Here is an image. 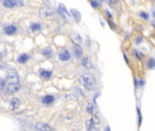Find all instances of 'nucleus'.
<instances>
[{
	"label": "nucleus",
	"instance_id": "nucleus-1",
	"mask_svg": "<svg viewBox=\"0 0 155 131\" xmlns=\"http://www.w3.org/2000/svg\"><path fill=\"white\" fill-rule=\"evenodd\" d=\"M81 84L89 90H93L96 86V78L90 74H85L79 77Z\"/></svg>",
	"mask_w": 155,
	"mask_h": 131
},
{
	"label": "nucleus",
	"instance_id": "nucleus-2",
	"mask_svg": "<svg viewBox=\"0 0 155 131\" xmlns=\"http://www.w3.org/2000/svg\"><path fill=\"white\" fill-rule=\"evenodd\" d=\"M7 82L8 84H18L19 76L16 69H9L7 73Z\"/></svg>",
	"mask_w": 155,
	"mask_h": 131
},
{
	"label": "nucleus",
	"instance_id": "nucleus-3",
	"mask_svg": "<svg viewBox=\"0 0 155 131\" xmlns=\"http://www.w3.org/2000/svg\"><path fill=\"white\" fill-rule=\"evenodd\" d=\"M58 57L61 61H68L69 59L71 58V54L69 53V51L67 49H62L60 53H58Z\"/></svg>",
	"mask_w": 155,
	"mask_h": 131
},
{
	"label": "nucleus",
	"instance_id": "nucleus-4",
	"mask_svg": "<svg viewBox=\"0 0 155 131\" xmlns=\"http://www.w3.org/2000/svg\"><path fill=\"white\" fill-rule=\"evenodd\" d=\"M4 31H5V33H6L7 35L12 36V35H15L16 33H17L18 28L16 27L15 25L10 24V25H7L6 27L4 28Z\"/></svg>",
	"mask_w": 155,
	"mask_h": 131
},
{
	"label": "nucleus",
	"instance_id": "nucleus-5",
	"mask_svg": "<svg viewBox=\"0 0 155 131\" xmlns=\"http://www.w3.org/2000/svg\"><path fill=\"white\" fill-rule=\"evenodd\" d=\"M53 11L49 7H41L39 9V15L41 17H49L53 15Z\"/></svg>",
	"mask_w": 155,
	"mask_h": 131
},
{
	"label": "nucleus",
	"instance_id": "nucleus-6",
	"mask_svg": "<svg viewBox=\"0 0 155 131\" xmlns=\"http://www.w3.org/2000/svg\"><path fill=\"white\" fill-rule=\"evenodd\" d=\"M36 128L39 130V131H53V128L50 127L49 124H46V123H37L36 125Z\"/></svg>",
	"mask_w": 155,
	"mask_h": 131
},
{
	"label": "nucleus",
	"instance_id": "nucleus-7",
	"mask_svg": "<svg viewBox=\"0 0 155 131\" xmlns=\"http://www.w3.org/2000/svg\"><path fill=\"white\" fill-rule=\"evenodd\" d=\"M81 66L87 69H89L92 67V61L88 56H84L81 58Z\"/></svg>",
	"mask_w": 155,
	"mask_h": 131
},
{
	"label": "nucleus",
	"instance_id": "nucleus-8",
	"mask_svg": "<svg viewBox=\"0 0 155 131\" xmlns=\"http://www.w3.org/2000/svg\"><path fill=\"white\" fill-rule=\"evenodd\" d=\"M7 92L9 94H14L19 89V84H7L6 87Z\"/></svg>",
	"mask_w": 155,
	"mask_h": 131
},
{
	"label": "nucleus",
	"instance_id": "nucleus-9",
	"mask_svg": "<svg viewBox=\"0 0 155 131\" xmlns=\"http://www.w3.org/2000/svg\"><path fill=\"white\" fill-rule=\"evenodd\" d=\"M70 38H71L72 42L75 45H79V46H81V44L82 43V38L79 33H72L70 35Z\"/></svg>",
	"mask_w": 155,
	"mask_h": 131
},
{
	"label": "nucleus",
	"instance_id": "nucleus-10",
	"mask_svg": "<svg viewBox=\"0 0 155 131\" xmlns=\"http://www.w3.org/2000/svg\"><path fill=\"white\" fill-rule=\"evenodd\" d=\"M39 75L41 76L42 78H44V79H49L52 76V72L51 71H49V70H45V69H41L39 71Z\"/></svg>",
	"mask_w": 155,
	"mask_h": 131
},
{
	"label": "nucleus",
	"instance_id": "nucleus-11",
	"mask_svg": "<svg viewBox=\"0 0 155 131\" xmlns=\"http://www.w3.org/2000/svg\"><path fill=\"white\" fill-rule=\"evenodd\" d=\"M70 12H71V15H72V17H74V19L79 23V21H81V14L79 13V11L77 9H71Z\"/></svg>",
	"mask_w": 155,
	"mask_h": 131
},
{
	"label": "nucleus",
	"instance_id": "nucleus-12",
	"mask_svg": "<svg viewBox=\"0 0 155 131\" xmlns=\"http://www.w3.org/2000/svg\"><path fill=\"white\" fill-rule=\"evenodd\" d=\"M74 54L77 57H81L83 54V50L81 48V46L79 45H75L74 46Z\"/></svg>",
	"mask_w": 155,
	"mask_h": 131
},
{
	"label": "nucleus",
	"instance_id": "nucleus-13",
	"mask_svg": "<svg viewBox=\"0 0 155 131\" xmlns=\"http://www.w3.org/2000/svg\"><path fill=\"white\" fill-rule=\"evenodd\" d=\"M2 4L5 7L7 8H13L16 7L14 0H2Z\"/></svg>",
	"mask_w": 155,
	"mask_h": 131
},
{
	"label": "nucleus",
	"instance_id": "nucleus-14",
	"mask_svg": "<svg viewBox=\"0 0 155 131\" xmlns=\"http://www.w3.org/2000/svg\"><path fill=\"white\" fill-rule=\"evenodd\" d=\"M53 101H54V97L51 96V95H47L43 97V99H42V102L46 105H49Z\"/></svg>",
	"mask_w": 155,
	"mask_h": 131
},
{
	"label": "nucleus",
	"instance_id": "nucleus-15",
	"mask_svg": "<svg viewBox=\"0 0 155 131\" xmlns=\"http://www.w3.org/2000/svg\"><path fill=\"white\" fill-rule=\"evenodd\" d=\"M10 104H11L12 108L14 109H17L19 106H20V100L18 97H13L10 101Z\"/></svg>",
	"mask_w": 155,
	"mask_h": 131
},
{
	"label": "nucleus",
	"instance_id": "nucleus-16",
	"mask_svg": "<svg viewBox=\"0 0 155 131\" xmlns=\"http://www.w3.org/2000/svg\"><path fill=\"white\" fill-rule=\"evenodd\" d=\"M28 58H29V56H28V55L22 54V55H20V56H18V61L20 63V64H24V63H26V61L28 60Z\"/></svg>",
	"mask_w": 155,
	"mask_h": 131
},
{
	"label": "nucleus",
	"instance_id": "nucleus-17",
	"mask_svg": "<svg viewBox=\"0 0 155 131\" xmlns=\"http://www.w3.org/2000/svg\"><path fill=\"white\" fill-rule=\"evenodd\" d=\"M87 111L89 114H91L92 116H94V115L96 114V112H97V109H96V107L93 106L92 104H89L88 107H87Z\"/></svg>",
	"mask_w": 155,
	"mask_h": 131
},
{
	"label": "nucleus",
	"instance_id": "nucleus-18",
	"mask_svg": "<svg viewBox=\"0 0 155 131\" xmlns=\"http://www.w3.org/2000/svg\"><path fill=\"white\" fill-rule=\"evenodd\" d=\"M30 29L32 31H39L41 29V25L39 23H32L30 25Z\"/></svg>",
	"mask_w": 155,
	"mask_h": 131
},
{
	"label": "nucleus",
	"instance_id": "nucleus-19",
	"mask_svg": "<svg viewBox=\"0 0 155 131\" xmlns=\"http://www.w3.org/2000/svg\"><path fill=\"white\" fill-rule=\"evenodd\" d=\"M147 66L150 69H152L155 67V59L151 57V58H149L148 61H147Z\"/></svg>",
	"mask_w": 155,
	"mask_h": 131
},
{
	"label": "nucleus",
	"instance_id": "nucleus-20",
	"mask_svg": "<svg viewBox=\"0 0 155 131\" xmlns=\"http://www.w3.org/2000/svg\"><path fill=\"white\" fill-rule=\"evenodd\" d=\"M41 52H42V54H43V55H44L45 56H47V57H50V56H52V50H51L49 48H44Z\"/></svg>",
	"mask_w": 155,
	"mask_h": 131
},
{
	"label": "nucleus",
	"instance_id": "nucleus-21",
	"mask_svg": "<svg viewBox=\"0 0 155 131\" xmlns=\"http://www.w3.org/2000/svg\"><path fill=\"white\" fill-rule=\"evenodd\" d=\"M58 10H60L61 13L65 14V15H69V14H68V10H67V8H66V7L64 6L63 4H60V5H58Z\"/></svg>",
	"mask_w": 155,
	"mask_h": 131
},
{
	"label": "nucleus",
	"instance_id": "nucleus-22",
	"mask_svg": "<svg viewBox=\"0 0 155 131\" xmlns=\"http://www.w3.org/2000/svg\"><path fill=\"white\" fill-rule=\"evenodd\" d=\"M14 3H15V6L18 7H23V5H24L23 0H14Z\"/></svg>",
	"mask_w": 155,
	"mask_h": 131
},
{
	"label": "nucleus",
	"instance_id": "nucleus-23",
	"mask_svg": "<svg viewBox=\"0 0 155 131\" xmlns=\"http://www.w3.org/2000/svg\"><path fill=\"white\" fill-rule=\"evenodd\" d=\"M140 17H141L143 19H145V20H148L149 19V14L148 13H145V12H141L140 13Z\"/></svg>",
	"mask_w": 155,
	"mask_h": 131
},
{
	"label": "nucleus",
	"instance_id": "nucleus-24",
	"mask_svg": "<svg viewBox=\"0 0 155 131\" xmlns=\"http://www.w3.org/2000/svg\"><path fill=\"white\" fill-rule=\"evenodd\" d=\"M90 3H91V6L94 7V8H98L99 7V5L98 2H96V0H90Z\"/></svg>",
	"mask_w": 155,
	"mask_h": 131
},
{
	"label": "nucleus",
	"instance_id": "nucleus-25",
	"mask_svg": "<svg viewBox=\"0 0 155 131\" xmlns=\"http://www.w3.org/2000/svg\"><path fill=\"white\" fill-rule=\"evenodd\" d=\"M6 85H7V80H5V79H0V88L6 87Z\"/></svg>",
	"mask_w": 155,
	"mask_h": 131
},
{
	"label": "nucleus",
	"instance_id": "nucleus-26",
	"mask_svg": "<svg viewBox=\"0 0 155 131\" xmlns=\"http://www.w3.org/2000/svg\"><path fill=\"white\" fill-rule=\"evenodd\" d=\"M108 22H109V25H110V27L112 28V29H116V25L113 23V21L112 20H110V18H109V20H108Z\"/></svg>",
	"mask_w": 155,
	"mask_h": 131
},
{
	"label": "nucleus",
	"instance_id": "nucleus-27",
	"mask_svg": "<svg viewBox=\"0 0 155 131\" xmlns=\"http://www.w3.org/2000/svg\"><path fill=\"white\" fill-rule=\"evenodd\" d=\"M109 1H110V4H115V3H117V1H118V0H109Z\"/></svg>",
	"mask_w": 155,
	"mask_h": 131
},
{
	"label": "nucleus",
	"instance_id": "nucleus-28",
	"mask_svg": "<svg viewBox=\"0 0 155 131\" xmlns=\"http://www.w3.org/2000/svg\"><path fill=\"white\" fill-rule=\"evenodd\" d=\"M106 14H107V15H108V17H110V18L112 17V15H110V13L109 11H106Z\"/></svg>",
	"mask_w": 155,
	"mask_h": 131
},
{
	"label": "nucleus",
	"instance_id": "nucleus-29",
	"mask_svg": "<svg viewBox=\"0 0 155 131\" xmlns=\"http://www.w3.org/2000/svg\"><path fill=\"white\" fill-rule=\"evenodd\" d=\"M106 131H110V127H107V128H106Z\"/></svg>",
	"mask_w": 155,
	"mask_h": 131
},
{
	"label": "nucleus",
	"instance_id": "nucleus-30",
	"mask_svg": "<svg viewBox=\"0 0 155 131\" xmlns=\"http://www.w3.org/2000/svg\"><path fill=\"white\" fill-rule=\"evenodd\" d=\"M152 26H153V27L155 28V22H153V23H152Z\"/></svg>",
	"mask_w": 155,
	"mask_h": 131
},
{
	"label": "nucleus",
	"instance_id": "nucleus-31",
	"mask_svg": "<svg viewBox=\"0 0 155 131\" xmlns=\"http://www.w3.org/2000/svg\"><path fill=\"white\" fill-rule=\"evenodd\" d=\"M99 1H100V2H104L105 0H99Z\"/></svg>",
	"mask_w": 155,
	"mask_h": 131
},
{
	"label": "nucleus",
	"instance_id": "nucleus-32",
	"mask_svg": "<svg viewBox=\"0 0 155 131\" xmlns=\"http://www.w3.org/2000/svg\"><path fill=\"white\" fill-rule=\"evenodd\" d=\"M155 15V13H154V15Z\"/></svg>",
	"mask_w": 155,
	"mask_h": 131
}]
</instances>
